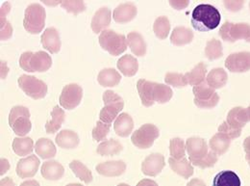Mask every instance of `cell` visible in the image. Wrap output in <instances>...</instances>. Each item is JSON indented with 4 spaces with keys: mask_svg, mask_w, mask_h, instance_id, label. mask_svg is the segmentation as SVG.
<instances>
[{
    "mask_svg": "<svg viewBox=\"0 0 250 186\" xmlns=\"http://www.w3.org/2000/svg\"><path fill=\"white\" fill-rule=\"evenodd\" d=\"M11 10V4L9 2H5L1 6V16H0V35L1 41H6L10 39L13 35V27L9 22L6 20L7 14Z\"/></svg>",
    "mask_w": 250,
    "mask_h": 186,
    "instance_id": "obj_35",
    "label": "cell"
},
{
    "mask_svg": "<svg viewBox=\"0 0 250 186\" xmlns=\"http://www.w3.org/2000/svg\"><path fill=\"white\" fill-rule=\"evenodd\" d=\"M192 92L194 94L193 102L199 108L210 109L219 103V94L207 84L206 80L201 84L194 86Z\"/></svg>",
    "mask_w": 250,
    "mask_h": 186,
    "instance_id": "obj_7",
    "label": "cell"
},
{
    "mask_svg": "<svg viewBox=\"0 0 250 186\" xmlns=\"http://www.w3.org/2000/svg\"><path fill=\"white\" fill-rule=\"evenodd\" d=\"M207 67L204 63H198L190 71L185 73V78L188 85L196 86L206 80Z\"/></svg>",
    "mask_w": 250,
    "mask_h": 186,
    "instance_id": "obj_28",
    "label": "cell"
},
{
    "mask_svg": "<svg viewBox=\"0 0 250 186\" xmlns=\"http://www.w3.org/2000/svg\"><path fill=\"white\" fill-rule=\"evenodd\" d=\"M82 186V185H80V184H69V185H67V186Z\"/></svg>",
    "mask_w": 250,
    "mask_h": 186,
    "instance_id": "obj_60",
    "label": "cell"
},
{
    "mask_svg": "<svg viewBox=\"0 0 250 186\" xmlns=\"http://www.w3.org/2000/svg\"><path fill=\"white\" fill-rule=\"evenodd\" d=\"M168 164H169L170 168L173 170V172H175L179 176L183 177L184 179H188L193 174V167L191 166L190 162H188V160L186 157H184L180 160H176V159L170 157L168 159Z\"/></svg>",
    "mask_w": 250,
    "mask_h": 186,
    "instance_id": "obj_31",
    "label": "cell"
},
{
    "mask_svg": "<svg viewBox=\"0 0 250 186\" xmlns=\"http://www.w3.org/2000/svg\"><path fill=\"white\" fill-rule=\"evenodd\" d=\"M189 1H169V4L171 7H173L176 10H182L185 9L188 5Z\"/></svg>",
    "mask_w": 250,
    "mask_h": 186,
    "instance_id": "obj_50",
    "label": "cell"
},
{
    "mask_svg": "<svg viewBox=\"0 0 250 186\" xmlns=\"http://www.w3.org/2000/svg\"><path fill=\"white\" fill-rule=\"evenodd\" d=\"M46 5H56V4H61L62 1H42Z\"/></svg>",
    "mask_w": 250,
    "mask_h": 186,
    "instance_id": "obj_57",
    "label": "cell"
},
{
    "mask_svg": "<svg viewBox=\"0 0 250 186\" xmlns=\"http://www.w3.org/2000/svg\"><path fill=\"white\" fill-rule=\"evenodd\" d=\"M83 97V89L75 83L65 85L60 95V104L64 109L71 110L77 107Z\"/></svg>",
    "mask_w": 250,
    "mask_h": 186,
    "instance_id": "obj_11",
    "label": "cell"
},
{
    "mask_svg": "<svg viewBox=\"0 0 250 186\" xmlns=\"http://www.w3.org/2000/svg\"><path fill=\"white\" fill-rule=\"evenodd\" d=\"M153 31L155 33L157 38L161 40L167 39L168 33L170 31V23L167 17L162 16L156 19L153 24Z\"/></svg>",
    "mask_w": 250,
    "mask_h": 186,
    "instance_id": "obj_41",
    "label": "cell"
},
{
    "mask_svg": "<svg viewBox=\"0 0 250 186\" xmlns=\"http://www.w3.org/2000/svg\"><path fill=\"white\" fill-rule=\"evenodd\" d=\"M245 4V1H224V6L231 12L240 11Z\"/></svg>",
    "mask_w": 250,
    "mask_h": 186,
    "instance_id": "obj_49",
    "label": "cell"
},
{
    "mask_svg": "<svg viewBox=\"0 0 250 186\" xmlns=\"http://www.w3.org/2000/svg\"><path fill=\"white\" fill-rule=\"evenodd\" d=\"M98 41L100 46L112 56H119L127 49L128 43L126 37L113 30L101 32Z\"/></svg>",
    "mask_w": 250,
    "mask_h": 186,
    "instance_id": "obj_5",
    "label": "cell"
},
{
    "mask_svg": "<svg viewBox=\"0 0 250 186\" xmlns=\"http://www.w3.org/2000/svg\"><path fill=\"white\" fill-rule=\"evenodd\" d=\"M41 173L42 178L47 181H59L64 174V169L61 163L50 160L42 164Z\"/></svg>",
    "mask_w": 250,
    "mask_h": 186,
    "instance_id": "obj_21",
    "label": "cell"
},
{
    "mask_svg": "<svg viewBox=\"0 0 250 186\" xmlns=\"http://www.w3.org/2000/svg\"><path fill=\"white\" fill-rule=\"evenodd\" d=\"M160 135V131L156 125L152 124H146L137 129L131 136V141L139 149L150 148L154 141Z\"/></svg>",
    "mask_w": 250,
    "mask_h": 186,
    "instance_id": "obj_8",
    "label": "cell"
},
{
    "mask_svg": "<svg viewBox=\"0 0 250 186\" xmlns=\"http://www.w3.org/2000/svg\"><path fill=\"white\" fill-rule=\"evenodd\" d=\"M193 39V33L185 26H177L173 29L170 36V43L174 46H184L191 43Z\"/></svg>",
    "mask_w": 250,
    "mask_h": 186,
    "instance_id": "obj_33",
    "label": "cell"
},
{
    "mask_svg": "<svg viewBox=\"0 0 250 186\" xmlns=\"http://www.w3.org/2000/svg\"><path fill=\"white\" fill-rule=\"evenodd\" d=\"M104 107L101 109L99 118L100 121L105 124H112L119 117L120 112L125 107L124 99L115 92L107 90L103 93Z\"/></svg>",
    "mask_w": 250,
    "mask_h": 186,
    "instance_id": "obj_3",
    "label": "cell"
},
{
    "mask_svg": "<svg viewBox=\"0 0 250 186\" xmlns=\"http://www.w3.org/2000/svg\"><path fill=\"white\" fill-rule=\"evenodd\" d=\"M40 167V159L34 155H29L19 161L17 165V175L21 179L34 177Z\"/></svg>",
    "mask_w": 250,
    "mask_h": 186,
    "instance_id": "obj_14",
    "label": "cell"
},
{
    "mask_svg": "<svg viewBox=\"0 0 250 186\" xmlns=\"http://www.w3.org/2000/svg\"><path fill=\"white\" fill-rule=\"evenodd\" d=\"M0 186H16L11 178H4L0 182Z\"/></svg>",
    "mask_w": 250,
    "mask_h": 186,
    "instance_id": "obj_54",
    "label": "cell"
},
{
    "mask_svg": "<svg viewBox=\"0 0 250 186\" xmlns=\"http://www.w3.org/2000/svg\"><path fill=\"white\" fill-rule=\"evenodd\" d=\"M165 81L167 85L173 86L175 88H183L187 86V80L185 74L178 72H167L165 76Z\"/></svg>",
    "mask_w": 250,
    "mask_h": 186,
    "instance_id": "obj_44",
    "label": "cell"
},
{
    "mask_svg": "<svg viewBox=\"0 0 250 186\" xmlns=\"http://www.w3.org/2000/svg\"><path fill=\"white\" fill-rule=\"evenodd\" d=\"M227 80H228L227 72L221 68L213 69L206 77L207 84L214 90L224 87L227 83Z\"/></svg>",
    "mask_w": 250,
    "mask_h": 186,
    "instance_id": "obj_29",
    "label": "cell"
},
{
    "mask_svg": "<svg viewBox=\"0 0 250 186\" xmlns=\"http://www.w3.org/2000/svg\"><path fill=\"white\" fill-rule=\"evenodd\" d=\"M205 55L209 60H216L223 56L222 44L217 39H212L207 42L205 47Z\"/></svg>",
    "mask_w": 250,
    "mask_h": 186,
    "instance_id": "obj_40",
    "label": "cell"
},
{
    "mask_svg": "<svg viewBox=\"0 0 250 186\" xmlns=\"http://www.w3.org/2000/svg\"><path fill=\"white\" fill-rule=\"evenodd\" d=\"M13 150L16 155L26 156L34 150V142L29 137H17L13 141Z\"/></svg>",
    "mask_w": 250,
    "mask_h": 186,
    "instance_id": "obj_39",
    "label": "cell"
},
{
    "mask_svg": "<svg viewBox=\"0 0 250 186\" xmlns=\"http://www.w3.org/2000/svg\"><path fill=\"white\" fill-rule=\"evenodd\" d=\"M117 65L120 71H122L124 75L128 77L134 76L139 70L138 60L130 54H126L125 56L121 57Z\"/></svg>",
    "mask_w": 250,
    "mask_h": 186,
    "instance_id": "obj_30",
    "label": "cell"
},
{
    "mask_svg": "<svg viewBox=\"0 0 250 186\" xmlns=\"http://www.w3.org/2000/svg\"><path fill=\"white\" fill-rule=\"evenodd\" d=\"M20 66L28 72H44L52 66V59L45 51H26L20 58Z\"/></svg>",
    "mask_w": 250,
    "mask_h": 186,
    "instance_id": "obj_2",
    "label": "cell"
},
{
    "mask_svg": "<svg viewBox=\"0 0 250 186\" xmlns=\"http://www.w3.org/2000/svg\"><path fill=\"white\" fill-rule=\"evenodd\" d=\"M172 94H173V92L170 87H168L165 84H161V83L155 84L154 93H153L155 102H158V103L168 102L171 99Z\"/></svg>",
    "mask_w": 250,
    "mask_h": 186,
    "instance_id": "obj_42",
    "label": "cell"
},
{
    "mask_svg": "<svg viewBox=\"0 0 250 186\" xmlns=\"http://www.w3.org/2000/svg\"><path fill=\"white\" fill-rule=\"evenodd\" d=\"M110 128H111V124H105L101 121H98L96 123V126L93 129V138L95 141L100 142V141H104L108 135V133L110 132Z\"/></svg>",
    "mask_w": 250,
    "mask_h": 186,
    "instance_id": "obj_45",
    "label": "cell"
},
{
    "mask_svg": "<svg viewBox=\"0 0 250 186\" xmlns=\"http://www.w3.org/2000/svg\"><path fill=\"white\" fill-rule=\"evenodd\" d=\"M156 82H150L146 79H140L137 83V89L140 94L142 103L146 107H150L154 104V87Z\"/></svg>",
    "mask_w": 250,
    "mask_h": 186,
    "instance_id": "obj_20",
    "label": "cell"
},
{
    "mask_svg": "<svg viewBox=\"0 0 250 186\" xmlns=\"http://www.w3.org/2000/svg\"><path fill=\"white\" fill-rule=\"evenodd\" d=\"M137 12V7L133 3H124L114 10L113 18L118 23H126L136 18Z\"/></svg>",
    "mask_w": 250,
    "mask_h": 186,
    "instance_id": "obj_19",
    "label": "cell"
},
{
    "mask_svg": "<svg viewBox=\"0 0 250 186\" xmlns=\"http://www.w3.org/2000/svg\"><path fill=\"white\" fill-rule=\"evenodd\" d=\"M61 7L67 13H71L73 15H78L86 10V5L83 1H62Z\"/></svg>",
    "mask_w": 250,
    "mask_h": 186,
    "instance_id": "obj_46",
    "label": "cell"
},
{
    "mask_svg": "<svg viewBox=\"0 0 250 186\" xmlns=\"http://www.w3.org/2000/svg\"><path fill=\"white\" fill-rule=\"evenodd\" d=\"M230 144H231V139H229L226 135L219 132L216 133L209 142L211 151L218 156L224 155L228 151Z\"/></svg>",
    "mask_w": 250,
    "mask_h": 186,
    "instance_id": "obj_32",
    "label": "cell"
},
{
    "mask_svg": "<svg viewBox=\"0 0 250 186\" xmlns=\"http://www.w3.org/2000/svg\"><path fill=\"white\" fill-rule=\"evenodd\" d=\"M166 165L165 157L161 154H152L148 155L142 164V171L146 176L156 177Z\"/></svg>",
    "mask_w": 250,
    "mask_h": 186,
    "instance_id": "obj_15",
    "label": "cell"
},
{
    "mask_svg": "<svg viewBox=\"0 0 250 186\" xmlns=\"http://www.w3.org/2000/svg\"><path fill=\"white\" fill-rule=\"evenodd\" d=\"M133 128H134V121L132 117L127 113H123L119 115V117L116 119L114 124L115 132L121 137L129 136L132 133Z\"/></svg>",
    "mask_w": 250,
    "mask_h": 186,
    "instance_id": "obj_26",
    "label": "cell"
},
{
    "mask_svg": "<svg viewBox=\"0 0 250 186\" xmlns=\"http://www.w3.org/2000/svg\"><path fill=\"white\" fill-rule=\"evenodd\" d=\"M187 186H206V185L199 179H193L188 183Z\"/></svg>",
    "mask_w": 250,
    "mask_h": 186,
    "instance_id": "obj_53",
    "label": "cell"
},
{
    "mask_svg": "<svg viewBox=\"0 0 250 186\" xmlns=\"http://www.w3.org/2000/svg\"><path fill=\"white\" fill-rule=\"evenodd\" d=\"M128 186V185H126V184H120V185H119V186Z\"/></svg>",
    "mask_w": 250,
    "mask_h": 186,
    "instance_id": "obj_61",
    "label": "cell"
},
{
    "mask_svg": "<svg viewBox=\"0 0 250 186\" xmlns=\"http://www.w3.org/2000/svg\"><path fill=\"white\" fill-rule=\"evenodd\" d=\"M69 168L71 169V171L74 173V175L80 179L81 181H83L85 184L89 185L90 183L93 182L94 177L92 172L89 170V168L83 164L81 161L79 160H73L69 163Z\"/></svg>",
    "mask_w": 250,
    "mask_h": 186,
    "instance_id": "obj_37",
    "label": "cell"
},
{
    "mask_svg": "<svg viewBox=\"0 0 250 186\" xmlns=\"http://www.w3.org/2000/svg\"><path fill=\"white\" fill-rule=\"evenodd\" d=\"M219 132L226 135L229 139L232 140V139L238 138L241 135L242 130L241 129H234V128H232L225 121V122H223L222 124L219 125Z\"/></svg>",
    "mask_w": 250,
    "mask_h": 186,
    "instance_id": "obj_48",
    "label": "cell"
},
{
    "mask_svg": "<svg viewBox=\"0 0 250 186\" xmlns=\"http://www.w3.org/2000/svg\"></svg>",
    "mask_w": 250,
    "mask_h": 186,
    "instance_id": "obj_62",
    "label": "cell"
},
{
    "mask_svg": "<svg viewBox=\"0 0 250 186\" xmlns=\"http://www.w3.org/2000/svg\"><path fill=\"white\" fill-rule=\"evenodd\" d=\"M220 19L217 8L210 4H200L192 12L191 25L196 31H211L219 26Z\"/></svg>",
    "mask_w": 250,
    "mask_h": 186,
    "instance_id": "obj_1",
    "label": "cell"
},
{
    "mask_svg": "<svg viewBox=\"0 0 250 186\" xmlns=\"http://www.w3.org/2000/svg\"><path fill=\"white\" fill-rule=\"evenodd\" d=\"M219 160V156L216 155L215 153H213L212 151H210L209 155H207L206 157H204L201 160L198 161H194L191 164H193L196 167H199L201 169H206V168H210L213 167Z\"/></svg>",
    "mask_w": 250,
    "mask_h": 186,
    "instance_id": "obj_47",
    "label": "cell"
},
{
    "mask_svg": "<svg viewBox=\"0 0 250 186\" xmlns=\"http://www.w3.org/2000/svg\"><path fill=\"white\" fill-rule=\"evenodd\" d=\"M18 83L20 88L34 99L43 98L47 93V85L35 76L22 74L18 79Z\"/></svg>",
    "mask_w": 250,
    "mask_h": 186,
    "instance_id": "obj_10",
    "label": "cell"
},
{
    "mask_svg": "<svg viewBox=\"0 0 250 186\" xmlns=\"http://www.w3.org/2000/svg\"><path fill=\"white\" fill-rule=\"evenodd\" d=\"M186 150L190 163L203 159L209 155L210 151L205 140L198 137L188 138L186 142Z\"/></svg>",
    "mask_w": 250,
    "mask_h": 186,
    "instance_id": "obj_12",
    "label": "cell"
},
{
    "mask_svg": "<svg viewBox=\"0 0 250 186\" xmlns=\"http://www.w3.org/2000/svg\"><path fill=\"white\" fill-rule=\"evenodd\" d=\"M127 43L131 51L136 56H145L146 53V44L143 36L138 32H130L127 35Z\"/></svg>",
    "mask_w": 250,
    "mask_h": 186,
    "instance_id": "obj_24",
    "label": "cell"
},
{
    "mask_svg": "<svg viewBox=\"0 0 250 186\" xmlns=\"http://www.w3.org/2000/svg\"><path fill=\"white\" fill-rule=\"evenodd\" d=\"M244 149H245L246 153H250V136L246 138V140L244 142Z\"/></svg>",
    "mask_w": 250,
    "mask_h": 186,
    "instance_id": "obj_56",
    "label": "cell"
},
{
    "mask_svg": "<svg viewBox=\"0 0 250 186\" xmlns=\"http://www.w3.org/2000/svg\"></svg>",
    "mask_w": 250,
    "mask_h": 186,
    "instance_id": "obj_63",
    "label": "cell"
},
{
    "mask_svg": "<svg viewBox=\"0 0 250 186\" xmlns=\"http://www.w3.org/2000/svg\"><path fill=\"white\" fill-rule=\"evenodd\" d=\"M35 152L42 159H49L56 155V147L54 143L47 138H41L35 144Z\"/></svg>",
    "mask_w": 250,
    "mask_h": 186,
    "instance_id": "obj_27",
    "label": "cell"
},
{
    "mask_svg": "<svg viewBox=\"0 0 250 186\" xmlns=\"http://www.w3.org/2000/svg\"><path fill=\"white\" fill-rule=\"evenodd\" d=\"M0 167H1L0 175H1V176H3L4 174H6V173H7V171H8V170H9V168H10L9 161H8L7 159H5V158H1V165H0Z\"/></svg>",
    "mask_w": 250,
    "mask_h": 186,
    "instance_id": "obj_51",
    "label": "cell"
},
{
    "mask_svg": "<svg viewBox=\"0 0 250 186\" xmlns=\"http://www.w3.org/2000/svg\"><path fill=\"white\" fill-rule=\"evenodd\" d=\"M246 159H247V161L249 162V165H250V153H247V155H246Z\"/></svg>",
    "mask_w": 250,
    "mask_h": 186,
    "instance_id": "obj_58",
    "label": "cell"
},
{
    "mask_svg": "<svg viewBox=\"0 0 250 186\" xmlns=\"http://www.w3.org/2000/svg\"><path fill=\"white\" fill-rule=\"evenodd\" d=\"M219 36L225 42L235 43L239 40H246L250 43V25L248 23H225L219 29Z\"/></svg>",
    "mask_w": 250,
    "mask_h": 186,
    "instance_id": "obj_9",
    "label": "cell"
},
{
    "mask_svg": "<svg viewBox=\"0 0 250 186\" xmlns=\"http://www.w3.org/2000/svg\"><path fill=\"white\" fill-rule=\"evenodd\" d=\"M169 153L170 156L176 160H180L185 157L186 144L180 138H173L169 143Z\"/></svg>",
    "mask_w": 250,
    "mask_h": 186,
    "instance_id": "obj_43",
    "label": "cell"
},
{
    "mask_svg": "<svg viewBox=\"0 0 250 186\" xmlns=\"http://www.w3.org/2000/svg\"><path fill=\"white\" fill-rule=\"evenodd\" d=\"M64 119H65L64 111L61 107L55 106L51 111V120L45 124L46 132L49 134L56 133L61 128Z\"/></svg>",
    "mask_w": 250,
    "mask_h": 186,
    "instance_id": "obj_34",
    "label": "cell"
},
{
    "mask_svg": "<svg viewBox=\"0 0 250 186\" xmlns=\"http://www.w3.org/2000/svg\"><path fill=\"white\" fill-rule=\"evenodd\" d=\"M137 186H158L157 183L152 180H148V179H145L143 181H141Z\"/></svg>",
    "mask_w": 250,
    "mask_h": 186,
    "instance_id": "obj_52",
    "label": "cell"
},
{
    "mask_svg": "<svg viewBox=\"0 0 250 186\" xmlns=\"http://www.w3.org/2000/svg\"><path fill=\"white\" fill-rule=\"evenodd\" d=\"M213 186H241V180L235 172L222 171L215 177Z\"/></svg>",
    "mask_w": 250,
    "mask_h": 186,
    "instance_id": "obj_36",
    "label": "cell"
},
{
    "mask_svg": "<svg viewBox=\"0 0 250 186\" xmlns=\"http://www.w3.org/2000/svg\"><path fill=\"white\" fill-rule=\"evenodd\" d=\"M9 124L17 135L25 136L32 128L29 109L21 105L13 107L9 115Z\"/></svg>",
    "mask_w": 250,
    "mask_h": 186,
    "instance_id": "obj_6",
    "label": "cell"
},
{
    "mask_svg": "<svg viewBox=\"0 0 250 186\" xmlns=\"http://www.w3.org/2000/svg\"><path fill=\"white\" fill-rule=\"evenodd\" d=\"M21 186H40V185H39V183L37 181L31 180V181H27V182L22 183Z\"/></svg>",
    "mask_w": 250,
    "mask_h": 186,
    "instance_id": "obj_55",
    "label": "cell"
},
{
    "mask_svg": "<svg viewBox=\"0 0 250 186\" xmlns=\"http://www.w3.org/2000/svg\"><path fill=\"white\" fill-rule=\"evenodd\" d=\"M247 109V114H248V117H249V120L250 121V105L248 107V108H246Z\"/></svg>",
    "mask_w": 250,
    "mask_h": 186,
    "instance_id": "obj_59",
    "label": "cell"
},
{
    "mask_svg": "<svg viewBox=\"0 0 250 186\" xmlns=\"http://www.w3.org/2000/svg\"><path fill=\"white\" fill-rule=\"evenodd\" d=\"M225 67L232 72H246L250 70V52L242 51L230 54L225 60Z\"/></svg>",
    "mask_w": 250,
    "mask_h": 186,
    "instance_id": "obj_13",
    "label": "cell"
},
{
    "mask_svg": "<svg viewBox=\"0 0 250 186\" xmlns=\"http://www.w3.org/2000/svg\"><path fill=\"white\" fill-rule=\"evenodd\" d=\"M43 48L52 54L58 53L61 49V40L59 32L54 27H49L42 33L41 38Z\"/></svg>",
    "mask_w": 250,
    "mask_h": 186,
    "instance_id": "obj_16",
    "label": "cell"
},
{
    "mask_svg": "<svg viewBox=\"0 0 250 186\" xmlns=\"http://www.w3.org/2000/svg\"><path fill=\"white\" fill-rule=\"evenodd\" d=\"M250 122L247 109L243 107H235L231 109L227 115L226 123L234 129H241Z\"/></svg>",
    "mask_w": 250,
    "mask_h": 186,
    "instance_id": "obj_22",
    "label": "cell"
},
{
    "mask_svg": "<svg viewBox=\"0 0 250 186\" xmlns=\"http://www.w3.org/2000/svg\"><path fill=\"white\" fill-rule=\"evenodd\" d=\"M56 144L65 150H71L75 149L79 145V136L76 132L69 130V129H64L58 133V135L55 138Z\"/></svg>",
    "mask_w": 250,
    "mask_h": 186,
    "instance_id": "obj_23",
    "label": "cell"
},
{
    "mask_svg": "<svg viewBox=\"0 0 250 186\" xmlns=\"http://www.w3.org/2000/svg\"><path fill=\"white\" fill-rule=\"evenodd\" d=\"M45 10L39 3L30 4L24 13L23 26L30 34H39L42 31L45 25Z\"/></svg>",
    "mask_w": 250,
    "mask_h": 186,
    "instance_id": "obj_4",
    "label": "cell"
},
{
    "mask_svg": "<svg viewBox=\"0 0 250 186\" xmlns=\"http://www.w3.org/2000/svg\"><path fill=\"white\" fill-rule=\"evenodd\" d=\"M123 150H124V147L119 141L115 139H110L99 144V146L97 147L96 153L102 156H110V155H119Z\"/></svg>",
    "mask_w": 250,
    "mask_h": 186,
    "instance_id": "obj_38",
    "label": "cell"
},
{
    "mask_svg": "<svg viewBox=\"0 0 250 186\" xmlns=\"http://www.w3.org/2000/svg\"><path fill=\"white\" fill-rule=\"evenodd\" d=\"M96 172L104 177H120L126 170V164L122 160L107 161L96 166Z\"/></svg>",
    "mask_w": 250,
    "mask_h": 186,
    "instance_id": "obj_17",
    "label": "cell"
},
{
    "mask_svg": "<svg viewBox=\"0 0 250 186\" xmlns=\"http://www.w3.org/2000/svg\"><path fill=\"white\" fill-rule=\"evenodd\" d=\"M122 80V75L115 69H104L102 70L97 76L98 83L103 87H115Z\"/></svg>",
    "mask_w": 250,
    "mask_h": 186,
    "instance_id": "obj_25",
    "label": "cell"
},
{
    "mask_svg": "<svg viewBox=\"0 0 250 186\" xmlns=\"http://www.w3.org/2000/svg\"><path fill=\"white\" fill-rule=\"evenodd\" d=\"M111 23V10L107 7H102L94 13L92 20V29L94 33L105 31Z\"/></svg>",
    "mask_w": 250,
    "mask_h": 186,
    "instance_id": "obj_18",
    "label": "cell"
}]
</instances>
